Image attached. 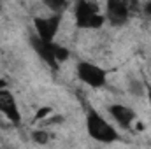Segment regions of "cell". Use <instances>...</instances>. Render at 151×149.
Masks as SVG:
<instances>
[{
	"mask_svg": "<svg viewBox=\"0 0 151 149\" xmlns=\"http://www.w3.org/2000/svg\"><path fill=\"white\" fill-rule=\"evenodd\" d=\"M106 19L113 25V27H121L128 21L130 18V11L128 5L121 0H109L106 4Z\"/></svg>",
	"mask_w": 151,
	"mask_h": 149,
	"instance_id": "cell-6",
	"label": "cell"
},
{
	"mask_svg": "<svg viewBox=\"0 0 151 149\" xmlns=\"http://www.w3.org/2000/svg\"><path fill=\"white\" fill-rule=\"evenodd\" d=\"M107 111L111 114V117L121 128H132V125L137 119L135 111L130 109V107H127V105H123V104H113V105H109Z\"/></svg>",
	"mask_w": 151,
	"mask_h": 149,
	"instance_id": "cell-7",
	"label": "cell"
},
{
	"mask_svg": "<svg viewBox=\"0 0 151 149\" xmlns=\"http://www.w3.org/2000/svg\"><path fill=\"white\" fill-rule=\"evenodd\" d=\"M76 74L84 84H88L90 88H95V90L106 86V82H107V72L100 65L91 63V62H79L76 67Z\"/></svg>",
	"mask_w": 151,
	"mask_h": 149,
	"instance_id": "cell-3",
	"label": "cell"
},
{
	"mask_svg": "<svg viewBox=\"0 0 151 149\" xmlns=\"http://www.w3.org/2000/svg\"><path fill=\"white\" fill-rule=\"evenodd\" d=\"M76 27L77 28H100L106 21V16L99 11V7L93 2L79 0L76 4V12H74Z\"/></svg>",
	"mask_w": 151,
	"mask_h": 149,
	"instance_id": "cell-2",
	"label": "cell"
},
{
	"mask_svg": "<svg viewBox=\"0 0 151 149\" xmlns=\"http://www.w3.org/2000/svg\"><path fill=\"white\" fill-rule=\"evenodd\" d=\"M53 114V109L49 107V105H44V107H40L35 114V121H42V119H47L49 116Z\"/></svg>",
	"mask_w": 151,
	"mask_h": 149,
	"instance_id": "cell-12",
	"label": "cell"
},
{
	"mask_svg": "<svg viewBox=\"0 0 151 149\" xmlns=\"http://www.w3.org/2000/svg\"><path fill=\"white\" fill-rule=\"evenodd\" d=\"M148 100H150V107H151V86H148Z\"/></svg>",
	"mask_w": 151,
	"mask_h": 149,
	"instance_id": "cell-14",
	"label": "cell"
},
{
	"mask_svg": "<svg viewBox=\"0 0 151 149\" xmlns=\"http://www.w3.org/2000/svg\"><path fill=\"white\" fill-rule=\"evenodd\" d=\"M46 5L53 11V14H62L69 7V4L67 2H62V0H46Z\"/></svg>",
	"mask_w": 151,
	"mask_h": 149,
	"instance_id": "cell-11",
	"label": "cell"
},
{
	"mask_svg": "<svg viewBox=\"0 0 151 149\" xmlns=\"http://www.w3.org/2000/svg\"><path fill=\"white\" fill-rule=\"evenodd\" d=\"M86 132L88 135L102 144H111L119 140V133L109 121H106L95 109H90L86 114Z\"/></svg>",
	"mask_w": 151,
	"mask_h": 149,
	"instance_id": "cell-1",
	"label": "cell"
},
{
	"mask_svg": "<svg viewBox=\"0 0 151 149\" xmlns=\"http://www.w3.org/2000/svg\"><path fill=\"white\" fill-rule=\"evenodd\" d=\"M32 140L39 146H44V144H47L51 140V135H49L47 130H34L32 132Z\"/></svg>",
	"mask_w": 151,
	"mask_h": 149,
	"instance_id": "cell-9",
	"label": "cell"
},
{
	"mask_svg": "<svg viewBox=\"0 0 151 149\" xmlns=\"http://www.w3.org/2000/svg\"><path fill=\"white\" fill-rule=\"evenodd\" d=\"M144 12H146V14H150V16H151V2H148V4L144 5Z\"/></svg>",
	"mask_w": 151,
	"mask_h": 149,
	"instance_id": "cell-13",
	"label": "cell"
},
{
	"mask_svg": "<svg viewBox=\"0 0 151 149\" xmlns=\"http://www.w3.org/2000/svg\"><path fill=\"white\" fill-rule=\"evenodd\" d=\"M53 44L55 42H44V40H40L37 35H34V37H30V46L34 47V51L37 53L39 56H40V60L42 62H46L53 70H56L58 69V62L55 60V53H53Z\"/></svg>",
	"mask_w": 151,
	"mask_h": 149,
	"instance_id": "cell-8",
	"label": "cell"
},
{
	"mask_svg": "<svg viewBox=\"0 0 151 149\" xmlns=\"http://www.w3.org/2000/svg\"><path fill=\"white\" fill-rule=\"evenodd\" d=\"M0 114L9 119L12 125H21V114L18 109V104H16V98L14 95L4 86V81H0Z\"/></svg>",
	"mask_w": 151,
	"mask_h": 149,
	"instance_id": "cell-5",
	"label": "cell"
},
{
	"mask_svg": "<svg viewBox=\"0 0 151 149\" xmlns=\"http://www.w3.org/2000/svg\"><path fill=\"white\" fill-rule=\"evenodd\" d=\"M62 19H63V14H49V16H35L34 18V27H35V32H37V37L44 42H53L56 34H58V28L62 25Z\"/></svg>",
	"mask_w": 151,
	"mask_h": 149,
	"instance_id": "cell-4",
	"label": "cell"
},
{
	"mask_svg": "<svg viewBox=\"0 0 151 149\" xmlns=\"http://www.w3.org/2000/svg\"><path fill=\"white\" fill-rule=\"evenodd\" d=\"M53 53H55V60H56L58 63L67 62V60H69V56H70L69 49H67V47H63V46H60V44H53Z\"/></svg>",
	"mask_w": 151,
	"mask_h": 149,
	"instance_id": "cell-10",
	"label": "cell"
}]
</instances>
